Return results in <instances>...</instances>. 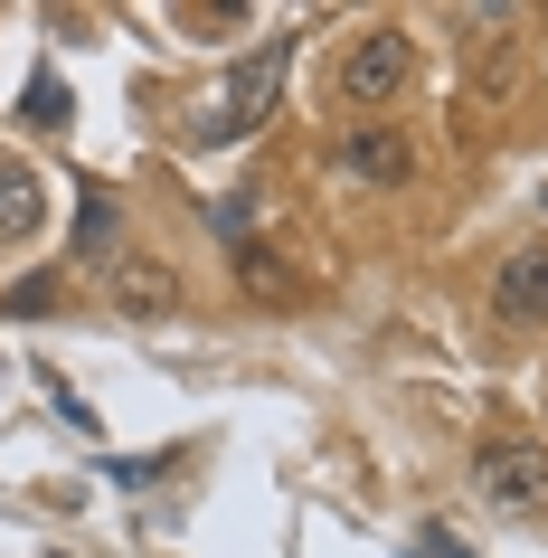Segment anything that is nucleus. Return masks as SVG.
<instances>
[{
  "label": "nucleus",
  "mask_w": 548,
  "mask_h": 558,
  "mask_svg": "<svg viewBox=\"0 0 548 558\" xmlns=\"http://www.w3.org/2000/svg\"><path fill=\"white\" fill-rule=\"evenodd\" d=\"M284 66H293V38H284V29L256 38V48L228 66V95L199 114V143H246V133L275 114V95H284Z\"/></svg>",
  "instance_id": "obj_1"
},
{
  "label": "nucleus",
  "mask_w": 548,
  "mask_h": 558,
  "mask_svg": "<svg viewBox=\"0 0 548 558\" xmlns=\"http://www.w3.org/2000/svg\"><path fill=\"white\" fill-rule=\"evenodd\" d=\"M406 76H416V38L398 20H378V29H360L341 48V105H360V114H388L406 95Z\"/></svg>",
  "instance_id": "obj_2"
},
{
  "label": "nucleus",
  "mask_w": 548,
  "mask_h": 558,
  "mask_svg": "<svg viewBox=\"0 0 548 558\" xmlns=\"http://www.w3.org/2000/svg\"><path fill=\"white\" fill-rule=\"evenodd\" d=\"M473 493H483L491 511H529V501H548V445L539 436H483V445H473Z\"/></svg>",
  "instance_id": "obj_3"
},
{
  "label": "nucleus",
  "mask_w": 548,
  "mask_h": 558,
  "mask_svg": "<svg viewBox=\"0 0 548 558\" xmlns=\"http://www.w3.org/2000/svg\"><path fill=\"white\" fill-rule=\"evenodd\" d=\"M331 161H341V180H360V190H406V180H416V151H406L398 123H350Z\"/></svg>",
  "instance_id": "obj_4"
},
{
  "label": "nucleus",
  "mask_w": 548,
  "mask_h": 558,
  "mask_svg": "<svg viewBox=\"0 0 548 558\" xmlns=\"http://www.w3.org/2000/svg\"><path fill=\"white\" fill-rule=\"evenodd\" d=\"M491 313L501 323H548V246H511V256L491 265Z\"/></svg>",
  "instance_id": "obj_5"
},
{
  "label": "nucleus",
  "mask_w": 548,
  "mask_h": 558,
  "mask_svg": "<svg viewBox=\"0 0 548 558\" xmlns=\"http://www.w3.org/2000/svg\"><path fill=\"white\" fill-rule=\"evenodd\" d=\"M105 294H114V313H171L180 303V284H171V265H151V256H114L105 265Z\"/></svg>",
  "instance_id": "obj_6"
},
{
  "label": "nucleus",
  "mask_w": 548,
  "mask_h": 558,
  "mask_svg": "<svg viewBox=\"0 0 548 558\" xmlns=\"http://www.w3.org/2000/svg\"><path fill=\"white\" fill-rule=\"evenodd\" d=\"M38 218H48V199H38V171L0 161V236L20 246V236H38Z\"/></svg>",
  "instance_id": "obj_7"
},
{
  "label": "nucleus",
  "mask_w": 548,
  "mask_h": 558,
  "mask_svg": "<svg viewBox=\"0 0 548 558\" xmlns=\"http://www.w3.org/2000/svg\"><path fill=\"white\" fill-rule=\"evenodd\" d=\"M20 123H29V133H58V123H66V86H58V66H38V76H29V95H20Z\"/></svg>",
  "instance_id": "obj_8"
},
{
  "label": "nucleus",
  "mask_w": 548,
  "mask_h": 558,
  "mask_svg": "<svg viewBox=\"0 0 548 558\" xmlns=\"http://www.w3.org/2000/svg\"><path fill=\"white\" fill-rule=\"evenodd\" d=\"M236 275H246L265 303H284V294H293V275H284V256H275V246H236Z\"/></svg>",
  "instance_id": "obj_9"
},
{
  "label": "nucleus",
  "mask_w": 548,
  "mask_h": 558,
  "mask_svg": "<svg viewBox=\"0 0 548 558\" xmlns=\"http://www.w3.org/2000/svg\"><path fill=\"white\" fill-rule=\"evenodd\" d=\"M76 246L114 265V199H86V208H76Z\"/></svg>",
  "instance_id": "obj_10"
},
{
  "label": "nucleus",
  "mask_w": 548,
  "mask_h": 558,
  "mask_svg": "<svg viewBox=\"0 0 548 558\" xmlns=\"http://www.w3.org/2000/svg\"><path fill=\"white\" fill-rule=\"evenodd\" d=\"M58 275H20V284H10V294H0V313H58Z\"/></svg>",
  "instance_id": "obj_11"
},
{
  "label": "nucleus",
  "mask_w": 548,
  "mask_h": 558,
  "mask_svg": "<svg viewBox=\"0 0 548 558\" xmlns=\"http://www.w3.org/2000/svg\"><path fill=\"white\" fill-rule=\"evenodd\" d=\"M48 398H58V416H66V426H76V436H95V426H105V416H95V408H86V398H76V388H66V379H48Z\"/></svg>",
  "instance_id": "obj_12"
},
{
  "label": "nucleus",
  "mask_w": 548,
  "mask_h": 558,
  "mask_svg": "<svg viewBox=\"0 0 548 558\" xmlns=\"http://www.w3.org/2000/svg\"><path fill=\"white\" fill-rule=\"evenodd\" d=\"M416 558H473V549H463L445 521H426V530H416Z\"/></svg>",
  "instance_id": "obj_13"
}]
</instances>
